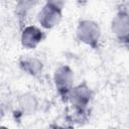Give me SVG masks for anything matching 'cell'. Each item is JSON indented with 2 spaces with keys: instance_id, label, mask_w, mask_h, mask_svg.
Instances as JSON below:
<instances>
[{
  "instance_id": "6da1fadb",
  "label": "cell",
  "mask_w": 129,
  "mask_h": 129,
  "mask_svg": "<svg viewBox=\"0 0 129 129\" xmlns=\"http://www.w3.org/2000/svg\"><path fill=\"white\" fill-rule=\"evenodd\" d=\"M92 98H93L92 89L89 87V85L86 82H83L72 88V90L68 95L67 102H69L72 105L74 111L77 114L84 115L88 110Z\"/></svg>"
},
{
  "instance_id": "7a4b0ae2",
  "label": "cell",
  "mask_w": 129,
  "mask_h": 129,
  "mask_svg": "<svg viewBox=\"0 0 129 129\" xmlns=\"http://www.w3.org/2000/svg\"><path fill=\"white\" fill-rule=\"evenodd\" d=\"M77 39L92 48H97L101 40V28L98 22L91 19L81 20L76 28Z\"/></svg>"
},
{
  "instance_id": "3957f363",
  "label": "cell",
  "mask_w": 129,
  "mask_h": 129,
  "mask_svg": "<svg viewBox=\"0 0 129 129\" xmlns=\"http://www.w3.org/2000/svg\"><path fill=\"white\" fill-rule=\"evenodd\" d=\"M52 79L58 95L67 102L68 95L72 88L75 86L74 71L68 64H60L55 69Z\"/></svg>"
},
{
  "instance_id": "277c9868",
  "label": "cell",
  "mask_w": 129,
  "mask_h": 129,
  "mask_svg": "<svg viewBox=\"0 0 129 129\" xmlns=\"http://www.w3.org/2000/svg\"><path fill=\"white\" fill-rule=\"evenodd\" d=\"M62 18V10L44 4L37 14V20L44 29H52L57 26Z\"/></svg>"
},
{
  "instance_id": "5b68a950",
  "label": "cell",
  "mask_w": 129,
  "mask_h": 129,
  "mask_svg": "<svg viewBox=\"0 0 129 129\" xmlns=\"http://www.w3.org/2000/svg\"><path fill=\"white\" fill-rule=\"evenodd\" d=\"M44 39V32L42 29L35 25L24 26L20 34L21 45L26 49L36 48Z\"/></svg>"
},
{
  "instance_id": "8992f818",
  "label": "cell",
  "mask_w": 129,
  "mask_h": 129,
  "mask_svg": "<svg viewBox=\"0 0 129 129\" xmlns=\"http://www.w3.org/2000/svg\"><path fill=\"white\" fill-rule=\"evenodd\" d=\"M111 31L117 39L123 42L129 34V14L119 10L111 21Z\"/></svg>"
},
{
  "instance_id": "52a82bcc",
  "label": "cell",
  "mask_w": 129,
  "mask_h": 129,
  "mask_svg": "<svg viewBox=\"0 0 129 129\" xmlns=\"http://www.w3.org/2000/svg\"><path fill=\"white\" fill-rule=\"evenodd\" d=\"M39 106L37 97L30 92L21 94L17 99L18 111L22 116H29L36 113Z\"/></svg>"
},
{
  "instance_id": "ba28073f",
  "label": "cell",
  "mask_w": 129,
  "mask_h": 129,
  "mask_svg": "<svg viewBox=\"0 0 129 129\" xmlns=\"http://www.w3.org/2000/svg\"><path fill=\"white\" fill-rule=\"evenodd\" d=\"M19 68L25 74L36 78L41 75L43 71V63L39 58L35 56H27L22 57L19 60Z\"/></svg>"
},
{
  "instance_id": "9c48e42d",
  "label": "cell",
  "mask_w": 129,
  "mask_h": 129,
  "mask_svg": "<svg viewBox=\"0 0 129 129\" xmlns=\"http://www.w3.org/2000/svg\"><path fill=\"white\" fill-rule=\"evenodd\" d=\"M35 5H36V0H20L16 2L15 15L17 17L18 22L21 25L25 22L26 17L28 16L29 12L33 9Z\"/></svg>"
},
{
  "instance_id": "30bf717a",
  "label": "cell",
  "mask_w": 129,
  "mask_h": 129,
  "mask_svg": "<svg viewBox=\"0 0 129 129\" xmlns=\"http://www.w3.org/2000/svg\"><path fill=\"white\" fill-rule=\"evenodd\" d=\"M45 4L50 5L59 10H62L64 7V0H45Z\"/></svg>"
},
{
  "instance_id": "8fae6325",
  "label": "cell",
  "mask_w": 129,
  "mask_h": 129,
  "mask_svg": "<svg viewBox=\"0 0 129 129\" xmlns=\"http://www.w3.org/2000/svg\"><path fill=\"white\" fill-rule=\"evenodd\" d=\"M120 10H123L124 12H126L127 14H129V0H127L122 6H121V9Z\"/></svg>"
},
{
  "instance_id": "7c38bea8",
  "label": "cell",
  "mask_w": 129,
  "mask_h": 129,
  "mask_svg": "<svg viewBox=\"0 0 129 129\" xmlns=\"http://www.w3.org/2000/svg\"><path fill=\"white\" fill-rule=\"evenodd\" d=\"M123 42H124V43L126 44V46H127V47L129 48V34L127 35V37H126V38L124 39V41H123Z\"/></svg>"
},
{
  "instance_id": "4fadbf2b",
  "label": "cell",
  "mask_w": 129,
  "mask_h": 129,
  "mask_svg": "<svg viewBox=\"0 0 129 129\" xmlns=\"http://www.w3.org/2000/svg\"><path fill=\"white\" fill-rule=\"evenodd\" d=\"M14 1H15V2H18V1H20V0H14Z\"/></svg>"
}]
</instances>
